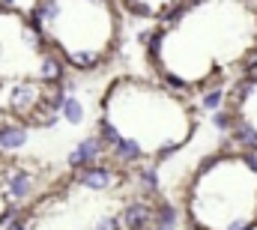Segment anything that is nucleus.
<instances>
[{
	"mask_svg": "<svg viewBox=\"0 0 257 230\" xmlns=\"http://www.w3.org/2000/svg\"><path fill=\"white\" fill-rule=\"evenodd\" d=\"M257 57V0H186L156 21L147 42L153 75L186 93L239 78Z\"/></svg>",
	"mask_w": 257,
	"mask_h": 230,
	"instance_id": "nucleus-1",
	"label": "nucleus"
},
{
	"mask_svg": "<svg viewBox=\"0 0 257 230\" xmlns=\"http://www.w3.org/2000/svg\"><path fill=\"white\" fill-rule=\"evenodd\" d=\"M96 126L108 162L141 171L186 150L200 120L192 99L159 78L117 75L99 96Z\"/></svg>",
	"mask_w": 257,
	"mask_h": 230,
	"instance_id": "nucleus-2",
	"label": "nucleus"
},
{
	"mask_svg": "<svg viewBox=\"0 0 257 230\" xmlns=\"http://www.w3.org/2000/svg\"><path fill=\"white\" fill-rule=\"evenodd\" d=\"M138 197L132 173L114 162L84 165L27 197L6 230H132Z\"/></svg>",
	"mask_w": 257,
	"mask_h": 230,
	"instance_id": "nucleus-3",
	"label": "nucleus"
},
{
	"mask_svg": "<svg viewBox=\"0 0 257 230\" xmlns=\"http://www.w3.org/2000/svg\"><path fill=\"white\" fill-rule=\"evenodd\" d=\"M60 69L30 15L0 3V117L18 126L51 120L60 108Z\"/></svg>",
	"mask_w": 257,
	"mask_h": 230,
	"instance_id": "nucleus-4",
	"label": "nucleus"
},
{
	"mask_svg": "<svg viewBox=\"0 0 257 230\" xmlns=\"http://www.w3.org/2000/svg\"><path fill=\"white\" fill-rule=\"evenodd\" d=\"M39 39L69 72H99L123 42V9L117 0H33L27 12Z\"/></svg>",
	"mask_w": 257,
	"mask_h": 230,
	"instance_id": "nucleus-5",
	"label": "nucleus"
},
{
	"mask_svg": "<svg viewBox=\"0 0 257 230\" xmlns=\"http://www.w3.org/2000/svg\"><path fill=\"white\" fill-rule=\"evenodd\" d=\"M180 206L189 230H257V156L209 153L186 179Z\"/></svg>",
	"mask_w": 257,
	"mask_h": 230,
	"instance_id": "nucleus-6",
	"label": "nucleus"
},
{
	"mask_svg": "<svg viewBox=\"0 0 257 230\" xmlns=\"http://www.w3.org/2000/svg\"><path fill=\"white\" fill-rule=\"evenodd\" d=\"M227 123L242 138V144L257 150V69L248 72V75H239L236 87L230 90Z\"/></svg>",
	"mask_w": 257,
	"mask_h": 230,
	"instance_id": "nucleus-7",
	"label": "nucleus"
},
{
	"mask_svg": "<svg viewBox=\"0 0 257 230\" xmlns=\"http://www.w3.org/2000/svg\"><path fill=\"white\" fill-rule=\"evenodd\" d=\"M24 173L18 171V162L0 150V227L12 218V212L21 206L24 194Z\"/></svg>",
	"mask_w": 257,
	"mask_h": 230,
	"instance_id": "nucleus-8",
	"label": "nucleus"
},
{
	"mask_svg": "<svg viewBox=\"0 0 257 230\" xmlns=\"http://www.w3.org/2000/svg\"><path fill=\"white\" fill-rule=\"evenodd\" d=\"M120 9L135 15V18H144V21H162L165 15H171L177 6H183L186 0H117Z\"/></svg>",
	"mask_w": 257,
	"mask_h": 230,
	"instance_id": "nucleus-9",
	"label": "nucleus"
}]
</instances>
